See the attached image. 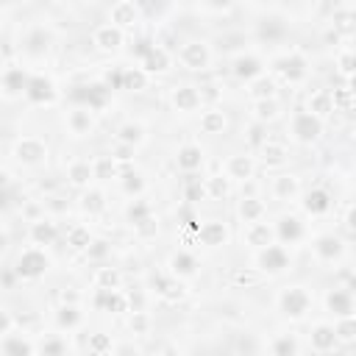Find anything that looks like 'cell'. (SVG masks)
Masks as SVG:
<instances>
[{
    "instance_id": "cell-1",
    "label": "cell",
    "mask_w": 356,
    "mask_h": 356,
    "mask_svg": "<svg viewBox=\"0 0 356 356\" xmlns=\"http://www.w3.org/2000/svg\"><path fill=\"white\" fill-rule=\"evenodd\" d=\"M48 267V259H45V253L39 251H28V253H22L20 259V276H39V273Z\"/></svg>"
},
{
    "instance_id": "cell-2",
    "label": "cell",
    "mask_w": 356,
    "mask_h": 356,
    "mask_svg": "<svg viewBox=\"0 0 356 356\" xmlns=\"http://www.w3.org/2000/svg\"><path fill=\"white\" fill-rule=\"evenodd\" d=\"M281 306H284L286 314L298 317V314L306 312L309 298H306V292H303V289H289V292H284V298H281Z\"/></svg>"
},
{
    "instance_id": "cell-3",
    "label": "cell",
    "mask_w": 356,
    "mask_h": 356,
    "mask_svg": "<svg viewBox=\"0 0 356 356\" xmlns=\"http://www.w3.org/2000/svg\"><path fill=\"white\" fill-rule=\"evenodd\" d=\"M292 128H295V134H298L300 140H314V137L320 134V123H317L312 114H306V112H300L298 117H295Z\"/></svg>"
},
{
    "instance_id": "cell-4",
    "label": "cell",
    "mask_w": 356,
    "mask_h": 356,
    "mask_svg": "<svg viewBox=\"0 0 356 356\" xmlns=\"http://www.w3.org/2000/svg\"><path fill=\"white\" fill-rule=\"evenodd\" d=\"M181 59H184V64H187V67H192V70H201V67H206V62H209V56H206V48H203V45H198V42L184 45Z\"/></svg>"
},
{
    "instance_id": "cell-5",
    "label": "cell",
    "mask_w": 356,
    "mask_h": 356,
    "mask_svg": "<svg viewBox=\"0 0 356 356\" xmlns=\"http://www.w3.org/2000/svg\"><path fill=\"white\" fill-rule=\"evenodd\" d=\"M17 156H20L22 161H28V164H36V161L45 159V145L36 140H22L20 145H17Z\"/></svg>"
},
{
    "instance_id": "cell-6",
    "label": "cell",
    "mask_w": 356,
    "mask_h": 356,
    "mask_svg": "<svg viewBox=\"0 0 356 356\" xmlns=\"http://www.w3.org/2000/svg\"><path fill=\"white\" fill-rule=\"evenodd\" d=\"M173 100L181 112H192V109H198V103H201V95H198V89H192V86H181V89H175Z\"/></svg>"
},
{
    "instance_id": "cell-7",
    "label": "cell",
    "mask_w": 356,
    "mask_h": 356,
    "mask_svg": "<svg viewBox=\"0 0 356 356\" xmlns=\"http://www.w3.org/2000/svg\"><path fill=\"white\" fill-rule=\"evenodd\" d=\"M262 265L267 270H281V267H286V253L276 245H267V251L262 253Z\"/></svg>"
},
{
    "instance_id": "cell-8",
    "label": "cell",
    "mask_w": 356,
    "mask_h": 356,
    "mask_svg": "<svg viewBox=\"0 0 356 356\" xmlns=\"http://www.w3.org/2000/svg\"><path fill=\"white\" fill-rule=\"evenodd\" d=\"M198 234H201V239L206 245H223V239H225V228L220 223H206V225H201L198 228Z\"/></svg>"
},
{
    "instance_id": "cell-9",
    "label": "cell",
    "mask_w": 356,
    "mask_h": 356,
    "mask_svg": "<svg viewBox=\"0 0 356 356\" xmlns=\"http://www.w3.org/2000/svg\"><path fill=\"white\" fill-rule=\"evenodd\" d=\"M312 342H314V348H320V351H328V348H334V342H337V331H334V328H328V326H320V328H314V334H312Z\"/></svg>"
},
{
    "instance_id": "cell-10",
    "label": "cell",
    "mask_w": 356,
    "mask_h": 356,
    "mask_svg": "<svg viewBox=\"0 0 356 356\" xmlns=\"http://www.w3.org/2000/svg\"><path fill=\"white\" fill-rule=\"evenodd\" d=\"M303 67H306V62H303L300 56H289V59H284V62H281V67H279V70L284 72L286 78H292V81H295V78H300L303 72H306Z\"/></svg>"
},
{
    "instance_id": "cell-11",
    "label": "cell",
    "mask_w": 356,
    "mask_h": 356,
    "mask_svg": "<svg viewBox=\"0 0 356 356\" xmlns=\"http://www.w3.org/2000/svg\"><path fill=\"white\" fill-rule=\"evenodd\" d=\"M328 195L323 192V189H314V192H309V198H306V209L309 212H314V214H320V212H326L328 209Z\"/></svg>"
},
{
    "instance_id": "cell-12",
    "label": "cell",
    "mask_w": 356,
    "mask_h": 356,
    "mask_svg": "<svg viewBox=\"0 0 356 356\" xmlns=\"http://www.w3.org/2000/svg\"><path fill=\"white\" fill-rule=\"evenodd\" d=\"M201 126L206 134H217V131H223L225 126V120H223V112H206L201 120Z\"/></svg>"
},
{
    "instance_id": "cell-13",
    "label": "cell",
    "mask_w": 356,
    "mask_h": 356,
    "mask_svg": "<svg viewBox=\"0 0 356 356\" xmlns=\"http://www.w3.org/2000/svg\"><path fill=\"white\" fill-rule=\"evenodd\" d=\"M340 251H342V245H340V239H334V237H323L320 242H317V253H320L323 259L340 256Z\"/></svg>"
},
{
    "instance_id": "cell-14",
    "label": "cell",
    "mask_w": 356,
    "mask_h": 356,
    "mask_svg": "<svg viewBox=\"0 0 356 356\" xmlns=\"http://www.w3.org/2000/svg\"><path fill=\"white\" fill-rule=\"evenodd\" d=\"M178 164H181L184 170L201 167V150H198V147H184L181 153H178Z\"/></svg>"
},
{
    "instance_id": "cell-15",
    "label": "cell",
    "mask_w": 356,
    "mask_h": 356,
    "mask_svg": "<svg viewBox=\"0 0 356 356\" xmlns=\"http://www.w3.org/2000/svg\"><path fill=\"white\" fill-rule=\"evenodd\" d=\"M328 306L337 314H351V295L348 292H331L328 295Z\"/></svg>"
},
{
    "instance_id": "cell-16",
    "label": "cell",
    "mask_w": 356,
    "mask_h": 356,
    "mask_svg": "<svg viewBox=\"0 0 356 356\" xmlns=\"http://www.w3.org/2000/svg\"><path fill=\"white\" fill-rule=\"evenodd\" d=\"M120 42H123V34H120V31H114V28H103V31H98V45H100V48L114 50Z\"/></svg>"
},
{
    "instance_id": "cell-17",
    "label": "cell",
    "mask_w": 356,
    "mask_h": 356,
    "mask_svg": "<svg viewBox=\"0 0 356 356\" xmlns=\"http://www.w3.org/2000/svg\"><path fill=\"white\" fill-rule=\"evenodd\" d=\"M28 95L34 100H48L53 92H50V84L45 81V78H36V81H31L28 84Z\"/></svg>"
},
{
    "instance_id": "cell-18",
    "label": "cell",
    "mask_w": 356,
    "mask_h": 356,
    "mask_svg": "<svg viewBox=\"0 0 356 356\" xmlns=\"http://www.w3.org/2000/svg\"><path fill=\"white\" fill-rule=\"evenodd\" d=\"M259 72H262V67H259L256 59H239L237 62V75L239 78H253V75H259Z\"/></svg>"
},
{
    "instance_id": "cell-19",
    "label": "cell",
    "mask_w": 356,
    "mask_h": 356,
    "mask_svg": "<svg viewBox=\"0 0 356 356\" xmlns=\"http://www.w3.org/2000/svg\"><path fill=\"white\" fill-rule=\"evenodd\" d=\"M112 20L120 22V25H128V22H134V6H131V3H120V6H114Z\"/></svg>"
},
{
    "instance_id": "cell-20",
    "label": "cell",
    "mask_w": 356,
    "mask_h": 356,
    "mask_svg": "<svg viewBox=\"0 0 356 356\" xmlns=\"http://www.w3.org/2000/svg\"><path fill=\"white\" fill-rule=\"evenodd\" d=\"M228 170L234 178H248V175H251V161L245 159V156H237V159H231Z\"/></svg>"
},
{
    "instance_id": "cell-21",
    "label": "cell",
    "mask_w": 356,
    "mask_h": 356,
    "mask_svg": "<svg viewBox=\"0 0 356 356\" xmlns=\"http://www.w3.org/2000/svg\"><path fill=\"white\" fill-rule=\"evenodd\" d=\"M173 267H175V273L189 276V273H195V259L189 256V253H178V256L173 259Z\"/></svg>"
},
{
    "instance_id": "cell-22",
    "label": "cell",
    "mask_w": 356,
    "mask_h": 356,
    "mask_svg": "<svg viewBox=\"0 0 356 356\" xmlns=\"http://www.w3.org/2000/svg\"><path fill=\"white\" fill-rule=\"evenodd\" d=\"M248 242L251 245H267L270 242V228H267V225H253V228L248 231Z\"/></svg>"
},
{
    "instance_id": "cell-23",
    "label": "cell",
    "mask_w": 356,
    "mask_h": 356,
    "mask_svg": "<svg viewBox=\"0 0 356 356\" xmlns=\"http://www.w3.org/2000/svg\"><path fill=\"white\" fill-rule=\"evenodd\" d=\"M147 70H164V67H167V53H164V50H150V53H147Z\"/></svg>"
},
{
    "instance_id": "cell-24",
    "label": "cell",
    "mask_w": 356,
    "mask_h": 356,
    "mask_svg": "<svg viewBox=\"0 0 356 356\" xmlns=\"http://www.w3.org/2000/svg\"><path fill=\"white\" fill-rule=\"evenodd\" d=\"M262 153H265L267 164H281V161H284V147L281 145H265L262 147Z\"/></svg>"
},
{
    "instance_id": "cell-25",
    "label": "cell",
    "mask_w": 356,
    "mask_h": 356,
    "mask_svg": "<svg viewBox=\"0 0 356 356\" xmlns=\"http://www.w3.org/2000/svg\"><path fill=\"white\" fill-rule=\"evenodd\" d=\"M239 212H242V217H245V220H256V217L262 214V203H259V201H253V198H248V201H242Z\"/></svg>"
},
{
    "instance_id": "cell-26",
    "label": "cell",
    "mask_w": 356,
    "mask_h": 356,
    "mask_svg": "<svg viewBox=\"0 0 356 356\" xmlns=\"http://www.w3.org/2000/svg\"><path fill=\"white\" fill-rule=\"evenodd\" d=\"M281 237H284V239H298V237H300V225H298V220H292V217L281 220Z\"/></svg>"
},
{
    "instance_id": "cell-27",
    "label": "cell",
    "mask_w": 356,
    "mask_h": 356,
    "mask_svg": "<svg viewBox=\"0 0 356 356\" xmlns=\"http://www.w3.org/2000/svg\"><path fill=\"white\" fill-rule=\"evenodd\" d=\"M89 175H92L89 164H75V167L70 170V178H72V184H86V181H89Z\"/></svg>"
},
{
    "instance_id": "cell-28",
    "label": "cell",
    "mask_w": 356,
    "mask_h": 356,
    "mask_svg": "<svg viewBox=\"0 0 356 356\" xmlns=\"http://www.w3.org/2000/svg\"><path fill=\"white\" fill-rule=\"evenodd\" d=\"M6 86L11 92H17V89H22V86H25V75H22V70H11L6 75Z\"/></svg>"
},
{
    "instance_id": "cell-29",
    "label": "cell",
    "mask_w": 356,
    "mask_h": 356,
    "mask_svg": "<svg viewBox=\"0 0 356 356\" xmlns=\"http://www.w3.org/2000/svg\"><path fill=\"white\" fill-rule=\"evenodd\" d=\"M120 140L123 142H140L142 140V128L140 126H126L120 131Z\"/></svg>"
},
{
    "instance_id": "cell-30",
    "label": "cell",
    "mask_w": 356,
    "mask_h": 356,
    "mask_svg": "<svg viewBox=\"0 0 356 356\" xmlns=\"http://www.w3.org/2000/svg\"><path fill=\"white\" fill-rule=\"evenodd\" d=\"M126 84H128V89H145L147 78L142 72H126Z\"/></svg>"
},
{
    "instance_id": "cell-31",
    "label": "cell",
    "mask_w": 356,
    "mask_h": 356,
    "mask_svg": "<svg viewBox=\"0 0 356 356\" xmlns=\"http://www.w3.org/2000/svg\"><path fill=\"white\" fill-rule=\"evenodd\" d=\"M312 109L317 114H328L331 112V100L326 98V95H314V100H312Z\"/></svg>"
},
{
    "instance_id": "cell-32",
    "label": "cell",
    "mask_w": 356,
    "mask_h": 356,
    "mask_svg": "<svg viewBox=\"0 0 356 356\" xmlns=\"http://www.w3.org/2000/svg\"><path fill=\"white\" fill-rule=\"evenodd\" d=\"M34 239H36V242H50V239H53V228L45 225V223H39L34 228Z\"/></svg>"
},
{
    "instance_id": "cell-33",
    "label": "cell",
    "mask_w": 356,
    "mask_h": 356,
    "mask_svg": "<svg viewBox=\"0 0 356 356\" xmlns=\"http://www.w3.org/2000/svg\"><path fill=\"white\" fill-rule=\"evenodd\" d=\"M276 192H279V195H292L295 192V181L292 178H279V181H276Z\"/></svg>"
},
{
    "instance_id": "cell-34",
    "label": "cell",
    "mask_w": 356,
    "mask_h": 356,
    "mask_svg": "<svg viewBox=\"0 0 356 356\" xmlns=\"http://www.w3.org/2000/svg\"><path fill=\"white\" fill-rule=\"evenodd\" d=\"M72 126H75V131H84V128H89V126H92L89 112H78V114H72Z\"/></svg>"
},
{
    "instance_id": "cell-35",
    "label": "cell",
    "mask_w": 356,
    "mask_h": 356,
    "mask_svg": "<svg viewBox=\"0 0 356 356\" xmlns=\"http://www.w3.org/2000/svg\"><path fill=\"white\" fill-rule=\"evenodd\" d=\"M84 206H86L89 212H100V209H103V198H100L98 192H92V195L84 198Z\"/></svg>"
},
{
    "instance_id": "cell-36",
    "label": "cell",
    "mask_w": 356,
    "mask_h": 356,
    "mask_svg": "<svg viewBox=\"0 0 356 356\" xmlns=\"http://www.w3.org/2000/svg\"><path fill=\"white\" fill-rule=\"evenodd\" d=\"M253 95H256V98H270L273 95V81H259V84L253 86Z\"/></svg>"
},
{
    "instance_id": "cell-37",
    "label": "cell",
    "mask_w": 356,
    "mask_h": 356,
    "mask_svg": "<svg viewBox=\"0 0 356 356\" xmlns=\"http://www.w3.org/2000/svg\"><path fill=\"white\" fill-rule=\"evenodd\" d=\"M6 351L8 354H28L31 345L28 342H20V340H11V342H6Z\"/></svg>"
},
{
    "instance_id": "cell-38",
    "label": "cell",
    "mask_w": 356,
    "mask_h": 356,
    "mask_svg": "<svg viewBox=\"0 0 356 356\" xmlns=\"http://www.w3.org/2000/svg\"><path fill=\"white\" fill-rule=\"evenodd\" d=\"M59 323H62V326H75V323H78L75 309H62V314H59Z\"/></svg>"
},
{
    "instance_id": "cell-39",
    "label": "cell",
    "mask_w": 356,
    "mask_h": 356,
    "mask_svg": "<svg viewBox=\"0 0 356 356\" xmlns=\"http://www.w3.org/2000/svg\"><path fill=\"white\" fill-rule=\"evenodd\" d=\"M137 228H140V234L142 237H150L156 231V225H153V220H147V217H142V220H137Z\"/></svg>"
},
{
    "instance_id": "cell-40",
    "label": "cell",
    "mask_w": 356,
    "mask_h": 356,
    "mask_svg": "<svg viewBox=\"0 0 356 356\" xmlns=\"http://www.w3.org/2000/svg\"><path fill=\"white\" fill-rule=\"evenodd\" d=\"M131 328H134V331H145V328H147V317H145V314H140V312H134Z\"/></svg>"
},
{
    "instance_id": "cell-41",
    "label": "cell",
    "mask_w": 356,
    "mask_h": 356,
    "mask_svg": "<svg viewBox=\"0 0 356 356\" xmlns=\"http://www.w3.org/2000/svg\"><path fill=\"white\" fill-rule=\"evenodd\" d=\"M337 334H340L342 340H351V337H354V323H351V320H345V323L340 326V331H337Z\"/></svg>"
},
{
    "instance_id": "cell-42",
    "label": "cell",
    "mask_w": 356,
    "mask_h": 356,
    "mask_svg": "<svg viewBox=\"0 0 356 356\" xmlns=\"http://www.w3.org/2000/svg\"><path fill=\"white\" fill-rule=\"evenodd\" d=\"M276 351H279V354H292L295 342L292 340H281V342H276Z\"/></svg>"
},
{
    "instance_id": "cell-43",
    "label": "cell",
    "mask_w": 356,
    "mask_h": 356,
    "mask_svg": "<svg viewBox=\"0 0 356 356\" xmlns=\"http://www.w3.org/2000/svg\"><path fill=\"white\" fill-rule=\"evenodd\" d=\"M109 173L114 175V164H112V161H109V159H103V161H100V164H98V175H100V178H103V175H109Z\"/></svg>"
},
{
    "instance_id": "cell-44",
    "label": "cell",
    "mask_w": 356,
    "mask_h": 356,
    "mask_svg": "<svg viewBox=\"0 0 356 356\" xmlns=\"http://www.w3.org/2000/svg\"><path fill=\"white\" fill-rule=\"evenodd\" d=\"M126 189L128 192H140L142 189V181L137 178V175H128V181H126Z\"/></svg>"
},
{
    "instance_id": "cell-45",
    "label": "cell",
    "mask_w": 356,
    "mask_h": 356,
    "mask_svg": "<svg viewBox=\"0 0 356 356\" xmlns=\"http://www.w3.org/2000/svg\"><path fill=\"white\" fill-rule=\"evenodd\" d=\"M273 114H276L273 103H259V117H273Z\"/></svg>"
},
{
    "instance_id": "cell-46",
    "label": "cell",
    "mask_w": 356,
    "mask_h": 356,
    "mask_svg": "<svg viewBox=\"0 0 356 356\" xmlns=\"http://www.w3.org/2000/svg\"><path fill=\"white\" fill-rule=\"evenodd\" d=\"M100 281H103V284H109V286H114V284H117V273L103 270V273H100Z\"/></svg>"
},
{
    "instance_id": "cell-47",
    "label": "cell",
    "mask_w": 356,
    "mask_h": 356,
    "mask_svg": "<svg viewBox=\"0 0 356 356\" xmlns=\"http://www.w3.org/2000/svg\"><path fill=\"white\" fill-rule=\"evenodd\" d=\"M92 348H95V351H106V348H109V340H106V337H92Z\"/></svg>"
},
{
    "instance_id": "cell-48",
    "label": "cell",
    "mask_w": 356,
    "mask_h": 356,
    "mask_svg": "<svg viewBox=\"0 0 356 356\" xmlns=\"http://www.w3.org/2000/svg\"><path fill=\"white\" fill-rule=\"evenodd\" d=\"M72 242H75V248H84V245H89V239H86L84 231H75V234H72Z\"/></svg>"
},
{
    "instance_id": "cell-49",
    "label": "cell",
    "mask_w": 356,
    "mask_h": 356,
    "mask_svg": "<svg viewBox=\"0 0 356 356\" xmlns=\"http://www.w3.org/2000/svg\"><path fill=\"white\" fill-rule=\"evenodd\" d=\"M212 192H214V195H225V181H220V178H212Z\"/></svg>"
},
{
    "instance_id": "cell-50",
    "label": "cell",
    "mask_w": 356,
    "mask_h": 356,
    "mask_svg": "<svg viewBox=\"0 0 356 356\" xmlns=\"http://www.w3.org/2000/svg\"><path fill=\"white\" fill-rule=\"evenodd\" d=\"M201 98H206V100H217V92H214V86H203V92H198Z\"/></svg>"
},
{
    "instance_id": "cell-51",
    "label": "cell",
    "mask_w": 356,
    "mask_h": 356,
    "mask_svg": "<svg viewBox=\"0 0 356 356\" xmlns=\"http://www.w3.org/2000/svg\"><path fill=\"white\" fill-rule=\"evenodd\" d=\"M95 245H98V248H92V256H103V253H106V245H103V242H95Z\"/></svg>"
},
{
    "instance_id": "cell-52",
    "label": "cell",
    "mask_w": 356,
    "mask_h": 356,
    "mask_svg": "<svg viewBox=\"0 0 356 356\" xmlns=\"http://www.w3.org/2000/svg\"><path fill=\"white\" fill-rule=\"evenodd\" d=\"M6 328H8V317L0 312V331H6Z\"/></svg>"
},
{
    "instance_id": "cell-53",
    "label": "cell",
    "mask_w": 356,
    "mask_h": 356,
    "mask_svg": "<svg viewBox=\"0 0 356 356\" xmlns=\"http://www.w3.org/2000/svg\"><path fill=\"white\" fill-rule=\"evenodd\" d=\"M342 70H345V72H351V56H345V59H342Z\"/></svg>"
},
{
    "instance_id": "cell-54",
    "label": "cell",
    "mask_w": 356,
    "mask_h": 356,
    "mask_svg": "<svg viewBox=\"0 0 356 356\" xmlns=\"http://www.w3.org/2000/svg\"><path fill=\"white\" fill-rule=\"evenodd\" d=\"M251 140L256 142V145H259V142H262V131H259V128H253V137H251Z\"/></svg>"
},
{
    "instance_id": "cell-55",
    "label": "cell",
    "mask_w": 356,
    "mask_h": 356,
    "mask_svg": "<svg viewBox=\"0 0 356 356\" xmlns=\"http://www.w3.org/2000/svg\"><path fill=\"white\" fill-rule=\"evenodd\" d=\"M117 159H128V147H120V150H117Z\"/></svg>"
},
{
    "instance_id": "cell-56",
    "label": "cell",
    "mask_w": 356,
    "mask_h": 356,
    "mask_svg": "<svg viewBox=\"0 0 356 356\" xmlns=\"http://www.w3.org/2000/svg\"><path fill=\"white\" fill-rule=\"evenodd\" d=\"M3 184H6V173H3V170H0V187H3Z\"/></svg>"
},
{
    "instance_id": "cell-57",
    "label": "cell",
    "mask_w": 356,
    "mask_h": 356,
    "mask_svg": "<svg viewBox=\"0 0 356 356\" xmlns=\"http://www.w3.org/2000/svg\"><path fill=\"white\" fill-rule=\"evenodd\" d=\"M3 245H6V237H3V234H0V248H3Z\"/></svg>"
},
{
    "instance_id": "cell-58",
    "label": "cell",
    "mask_w": 356,
    "mask_h": 356,
    "mask_svg": "<svg viewBox=\"0 0 356 356\" xmlns=\"http://www.w3.org/2000/svg\"><path fill=\"white\" fill-rule=\"evenodd\" d=\"M0 206H3V195H0Z\"/></svg>"
},
{
    "instance_id": "cell-59",
    "label": "cell",
    "mask_w": 356,
    "mask_h": 356,
    "mask_svg": "<svg viewBox=\"0 0 356 356\" xmlns=\"http://www.w3.org/2000/svg\"><path fill=\"white\" fill-rule=\"evenodd\" d=\"M0 3H3V0H0Z\"/></svg>"
}]
</instances>
